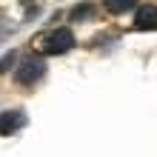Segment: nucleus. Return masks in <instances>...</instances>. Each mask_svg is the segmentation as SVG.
<instances>
[{
    "instance_id": "f257e3e1",
    "label": "nucleus",
    "mask_w": 157,
    "mask_h": 157,
    "mask_svg": "<svg viewBox=\"0 0 157 157\" xmlns=\"http://www.w3.org/2000/svg\"><path fill=\"white\" fill-rule=\"evenodd\" d=\"M46 75V60L37 57V54H29V57H23V63L17 66L14 71V80L17 86H34V83H40Z\"/></svg>"
},
{
    "instance_id": "423d86ee",
    "label": "nucleus",
    "mask_w": 157,
    "mask_h": 157,
    "mask_svg": "<svg viewBox=\"0 0 157 157\" xmlns=\"http://www.w3.org/2000/svg\"><path fill=\"white\" fill-rule=\"evenodd\" d=\"M91 14H94V6H91V3H83V6H77V9H71V20H86V17H91Z\"/></svg>"
},
{
    "instance_id": "f03ea898",
    "label": "nucleus",
    "mask_w": 157,
    "mask_h": 157,
    "mask_svg": "<svg viewBox=\"0 0 157 157\" xmlns=\"http://www.w3.org/2000/svg\"><path fill=\"white\" fill-rule=\"evenodd\" d=\"M75 43H77L75 32L63 26V29H54V32H49L43 37V52L46 54H66L69 49H75Z\"/></svg>"
},
{
    "instance_id": "0eeeda50",
    "label": "nucleus",
    "mask_w": 157,
    "mask_h": 157,
    "mask_svg": "<svg viewBox=\"0 0 157 157\" xmlns=\"http://www.w3.org/2000/svg\"><path fill=\"white\" fill-rule=\"evenodd\" d=\"M14 60H17V52H6L3 57H0V75H3V71H9L14 66Z\"/></svg>"
},
{
    "instance_id": "7ed1b4c3",
    "label": "nucleus",
    "mask_w": 157,
    "mask_h": 157,
    "mask_svg": "<svg viewBox=\"0 0 157 157\" xmlns=\"http://www.w3.org/2000/svg\"><path fill=\"white\" fill-rule=\"evenodd\" d=\"M26 126V112L23 109H9L0 112V134H14L17 128Z\"/></svg>"
},
{
    "instance_id": "39448f33",
    "label": "nucleus",
    "mask_w": 157,
    "mask_h": 157,
    "mask_svg": "<svg viewBox=\"0 0 157 157\" xmlns=\"http://www.w3.org/2000/svg\"><path fill=\"white\" fill-rule=\"evenodd\" d=\"M137 6V0H106V9L112 14H126L128 9H134Z\"/></svg>"
},
{
    "instance_id": "20e7f679",
    "label": "nucleus",
    "mask_w": 157,
    "mask_h": 157,
    "mask_svg": "<svg viewBox=\"0 0 157 157\" xmlns=\"http://www.w3.org/2000/svg\"><path fill=\"white\" fill-rule=\"evenodd\" d=\"M134 29L137 32H154L157 29V6H140V9H137Z\"/></svg>"
}]
</instances>
